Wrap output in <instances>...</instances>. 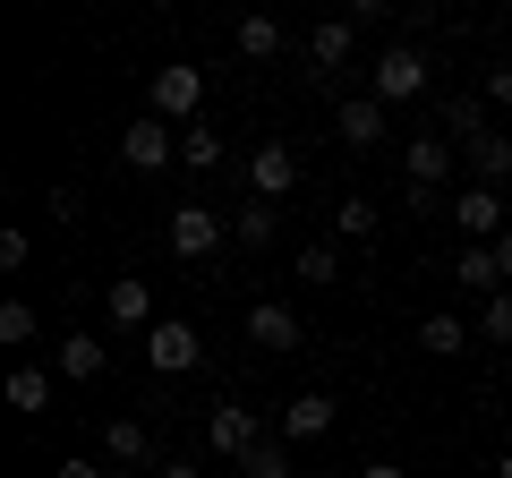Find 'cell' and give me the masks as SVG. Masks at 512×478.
<instances>
[{
    "mask_svg": "<svg viewBox=\"0 0 512 478\" xmlns=\"http://www.w3.org/2000/svg\"><path fill=\"white\" fill-rule=\"evenodd\" d=\"M103 316H111L120 333H154V325H163V316H154V291H146L137 274H120V282L103 291Z\"/></svg>",
    "mask_w": 512,
    "mask_h": 478,
    "instance_id": "11",
    "label": "cell"
},
{
    "mask_svg": "<svg viewBox=\"0 0 512 478\" xmlns=\"http://www.w3.org/2000/svg\"><path fill=\"white\" fill-rule=\"evenodd\" d=\"M274 231H282V214H274V205H239V214H231V239H239V248H274Z\"/></svg>",
    "mask_w": 512,
    "mask_h": 478,
    "instance_id": "21",
    "label": "cell"
},
{
    "mask_svg": "<svg viewBox=\"0 0 512 478\" xmlns=\"http://www.w3.org/2000/svg\"><path fill=\"white\" fill-rule=\"evenodd\" d=\"M453 214H461V231H470V248H495V239H504L512 231V214H504V188H461V205H453Z\"/></svg>",
    "mask_w": 512,
    "mask_h": 478,
    "instance_id": "9",
    "label": "cell"
},
{
    "mask_svg": "<svg viewBox=\"0 0 512 478\" xmlns=\"http://www.w3.org/2000/svg\"><path fill=\"white\" fill-rule=\"evenodd\" d=\"M367 94H376L384 111L419 103V94H427V52H419V43H384V60L367 69Z\"/></svg>",
    "mask_w": 512,
    "mask_h": 478,
    "instance_id": "3",
    "label": "cell"
},
{
    "mask_svg": "<svg viewBox=\"0 0 512 478\" xmlns=\"http://www.w3.org/2000/svg\"><path fill=\"white\" fill-rule=\"evenodd\" d=\"M461 163H470V180H478V188H504V180H512V137H478Z\"/></svg>",
    "mask_w": 512,
    "mask_h": 478,
    "instance_id": "19",
    "label": "cell"
},
{
    "mask_svg": "<svg viewBox=\"0 0 512 478\" xmlns=\"http://www.w3.org/2000/svg\"><path fill=\"white\" fill-rule=\"evenodd\" d=\"M111 478H137V470H111Z\"/></svg>",
    "mask_w": 512,
    "mask_h": 478,
    "instance_id": "37",
    "label": "cell"
},
{
    "mask_svg": "<svg viewBox=\"0 0 512 478\" xmlns=\"http://www.w3.org/2000/svg\"><path fill=\"white\" fill-rule=\"evenodd\" d=\"M350 52H359V18H325V26L308 35V69H316V77H333Z\"/></svg>",
    "mask_w": 512,
    "mask_h": 478,
    "instance_id": "15",
    "label": "cell"
},
{
    "mask_svg": "<svg viewBox=\"0 0 512 478\" xmlns=\"http://www.w3.org/2000/svg\"><path fill=\"white\" fill-rule=\"evenodd\" d=\"M495 265H504V291H512V231L495 239Z\"/></svg>",
    "mask_w": 512,
    "mask_h": 478,
    "instance_id": "35",
    "label": "cell"
},
{
    "mask_svg": "<svg viewBox=\"0 0 512 478\" xmlns=\"http://www.w3.org/2000/svg\"><path fill=\"white\" fill-rule=\"evenodd\" d=\"M478 333H487V342H512V291H495L487 308H478Z\"/></svg>",
    "mask_w": 512,
    "mask_h": 478,
    "instance_id": "29",
    "label": "cell"
},
{
    "mask_svg": "<svg viewBox=\"0 0 512 478\" xmlns=\"http://www.w3.org/2000/svg\"><path fill=\"white\" fill-rule=\"evenodd\" d=\"M384 120H393V111H384L376 94H350V103L333 111V137H342V146H359V154H367V146H384Z\"/></svg>",
    "mask_w": 512,
    "mask_h": 478,
    "instance_id": "13",
    "label": "cell"
},
{
    "mask_svg": "<svg viewBox=\"0 0 512 478\" xmlns=\"http://www.w3.org/2000/svg\"><path fill=\"white\" fill-rule=\"evenodd\" d=\"M103 461H111V470H163L154 427L146 419H103Z\"/></svg>",
    "mask_w": 512,
    "mask_h": 478,
    "instance_id": "10",
    "label": "cell"
},
{
    "mask_svg": "<svg viewBox=\"0 0 512 478\" xmlns=\"http://www.w3.org/2000/svg\"><path fill=\"white\" fill-rule=\"evenodd\" d=\"M154 478H205V470H197L188 453H163V470H154Z\"/></svg>",
    "mask_w": 512,
    "mask_h": 478,
    "instance_id": "32",
    "label": "cell"
},
{
    "mask_svg": "<svg viewBox=\"0 0 512 478\" xmlns=\"http://www.w3.org/2000/svg\"><path fill=\"white\" fill-rule=\"evenodd\" d=\"M478 94H487V103H512V60H504V69H487V86H478Z\"/></svg>",
    "mask_w": 512,
    "mask_h": 478,
    "instance_id": "31",
    "label": "cell"
},
{
    "mask_svg": "<svg viewBox=\"0 0 512 478\" xmlns=\"http://www.w3.org/2000/svg\"><path fill=\"white\" fill-rule=\"evenodd\" d=\"M146 111H154V120H171V129H197V111H205V69H197V60H171V69H154Z\"/></svg>",
    "mask_w": 512,
    "mask_h": 478,
    "instance_id": "1",
    "label": "cell"
},
{
    "mask_svg": "<svg viewBox=\"0 0 512 478\" xmlns=\"http://www.w3.org/2000/svg\"><path fill=\"white\" fill-rule=\"evenodd\" d=\"M103 368H111L103 333H60V376H69V385H94Z\"/></svg>",
    "mask_w": 512,
    "mask_h": 478,
    "instance_id": "16",
    "label": "cell"
},
{
    "mask_svg": "<svg viewBox=\"0 0 512 478\" xmlns=\"http://www.w3.org/2000/svg\"><path fill=\"white\" fill-rule=\"evenodd\" d=\"M239 478H291V444H282V436H265L248 461H239Z\"/></svg>",
    "mask_w": 512,
    "mask_h": 478,
    "instance_id": "23",
    "label": "cell"
},
{
    "mask_svg": "<svg viewBox=\"0 0 512 478\" xmlns=\"http://www.w3.org/2000/svg\"><path fill=\"white\" fill-rule=\"evenodd\" d=\"M231 248V214H214V205H171V257L180 265H205Z\"/></svg>",
    "mask_w": 512,
    "mask_h": 478,
    "instance_id": "2",
    "label": "cell"
},
{
    "mask_svg": "<svg viewBox=\"0 0 512 478\" xmlns=\"http://www.w3.org/2000/svg\"><path fill=\"white\" fill-rule=\"evenodd\" d=\"M333 222H342V239H376V205H367V197H342Z\"/></svg>",
    "mask_w": 512,
    "mask_h": 478,
    "instance_id": "28",
    "label": "cell"
},
{
    "mask_svg": "<svg viewBox=\"0 0 512 478\" xmlns=\"http://www.w3.org/2000/svg\"><path fill=\"white\" fill-rule=\"evenodd\" d=\"M419 350L427 359H461V350H470V325H461V316H419Z\"/></svg>",
    "mask_w": 512,
    "mask_h": 478,
    "instance_id": "18",
    "label": "cell"
},
{
    "mask_svg": "<svg viewBox=\"0 0 512 478\" xmlns=\"http://www.w3.org/2000/svg\"><path fill=\"white\" fill-rule=\"evenodd\" d=\"M248 342L256 350H299L308 333H299V316L282 308V299H248Z\"/></svg>",
    "mask_w": 512,
    "mask_h": 478,
    "instance_id": "14",
    "label": "cell"
},
{
    "mask_svg": "<svg viewBox=\"0 0 512 478\" xmlns=\"http://www.w3.org/2000/svg\"><path fill=\"white\" fill-rule=\"evenodd\" d=\"M120 163L128 171H171V163H180V129L154 120V111H146V120H128V129H120Z\"/></svg>",
    "mask_w": 512,
    "mask_h": 478,
    "instance_id": "4",
    "label": "cell"
},
{
    "mask_svg": "<svg viewBox=\"0 0 512 478\" xmlns=\"http://www.w3.org/2000/svg\"><path fill=\"white\" fill-rule=\"evenodd\" d=\"M239 180H248V197H256V205H282V197L299 188V154L265 137V146H256L248 163H239Z\"/></svg>",
    "mask_w": 512,
    "mask_h": 478,
    "instance_id": "5",
    "label": "cell"
},
{
    "mask_svg": "<svg viewBox=\"0 0 512 478\" xmlns=\"http://www.w3.org/2000/svg\"><path fill=\"white\" fill-rule=\"evenodd\" d=\"M487 111H495L487 94H453V103H444V137H453V146L470 154L478 137H495V129H487Z\"/></svg>",
    "mask_w": 512,
    "mask_h": 478,
    "instance_id": "17",
    "label": "cell"
},
{
    "mask_svg": "<svg viewBox=\"0 0 512 478\" xmlns=\"http://www.w3.org/2000/svg\"><path fill=\"white\" fill-rule=\"evenodd\" d=\"M359 478H410V470H402V461H367Z\"/></svg>",
    "mask_w": 512,
    "mask_h": 478,
    "instance_id": "34",
    "label": "cell"
},
{
    "mask_svg": "<svg viewBox=\"0 0 512 478\" xmlns=\"http://www.w3.org/2000/svg\"><path fill=\"white\" fill-rule=\"evenodd\" d=\"M180 163H188V171H214V163H222V137L205 129V120H197V129H180Z\"/></svg>",
    "mask_w": 512,
    "mask_h": 478,
    "instance_id": "25",
    "label": "cell"
},
{
    "mask_svg": "<svg viewBox=\"0 0 512 478\" xmlns=\"http://www.w3.org/2000/svg\"><path fill=\"white\" fill-rule=\"evenodd\" d=\"M52 478H111V470H103V461H60Z\"/></svg>",
    "mask_w": 512,
    "mask_h": 478,
    "instance_id": "33",
    "label": "cell"
},
{
    "mask_svg": "<svg viewBox=\"0 0 512 478\" xmlns=\"http://www.w3.org/2000/svg\"><path fill=\"white\" fill-rule=\"evenodd\" d=\"M461 291H470L478 308L504 291V265H495V248H461Z\"/></svg>",
    "mask_w": 512,
    "mask_h": 478,
    "instance_id": "20",
    "label": "cell"
},
{
    "mask_svg": "<svg viewBox=\"0 0 512 478\" xmlns=\"http://www.w3.org/2000/svg\"><path fill=\"white\" fill-rule=\"evenodd\" d=\"M291 274H299V282H316V291H333V282H342V257H333L325 239H308V248L291 257Z\"/></svg>",
    "mask_w": 512,
    "mask_h": 478,
    "instance_id": "22",
    "label": "cell"
},
{
    "mask_svg": "<svg viewBox=\"0 0 512 478\" xmlns=\"http://www.w3.org/2000/svg\"><path fill=\"white\" fill-rule=\"evenodd\" d=\"M333 419H342V410H333V393H291V402H282V444L333 436Z\"/></svg>",
    "mask_w": 512,
    "mask_h": 478,
    "instance_id": "12",
    "label": "cell"
},
{
    "mask_svg": "<svg viewBox=\"0 0 512 478\" xmlns=\"http://www.w3.org/2000/svg\"><path fill=\"white\" fill-rule=\"evenodd\" d=\"M26 257H35V239H26V231H0V265H9V274H18Z\"/></svg>",
    "mask_w": 512,
    "mask_h": 478,
    "instance_id": "30",
    "label": "cell"
},
{
    "mask_svg": "<svg viewBox=\"0 0 512 478\" xmlns=\"http://www.w3.org/2000/svg\"><path fill=\"white\" fill-rule=\"evenodd\" d=\"M231 43H239L248 60H274V52H282V26H274V18H239V35H231Z\"/></svg>",
    "mask_w": 512,
    "mask_h": 478,
    "instance_id": "24",
    "label": "cell"
},
{
    "mask_svg": "<svg viewBox=\"0 0 512 478\" xmlns=\"http://www.w3.org/2000/svg\"><path fill=\"white\" fill-rule=\"evenodd\" d=\"M43 402H52V376H43V368H18V376H9V410H43Z\"/></svg>",
    "mask_w": 512,
    "mask_h": 478,
    "instance_id": "27",
    "label": "cell"
},
{
    "mask_svg": "<svg viewBox=\"0 0 512 478\" xmlns=\"http://www.w3.org/2000/svg\"><path fill=\"white\" fill-rule=\"evenodd\" d=\"M35 333H43V316L26 308V299H0V342L18 350V342H35Z\"/></svg>",
    "mask_w": 512,
    "mask_h": 478,
    "instance_id": "26",
    "label": "cell"
},
{
    "mask_svg": "<svg viewBox=\"0 0 512 478\" xmlns=\"http://www.w3.org/2000/svg\"><path fill=\"white\" fill-rule=\"evenodd\" d=\"M205 444H214L222 461H248L256 444H265V427H256L248 402H214V410H205Z\"/></svg>",
    "mask_w": 512,
    "mask_h": 478,
    "instance_id": "8",
    "label": "cell"
},
{
    "mask_svg": "<svg viewBox=\"0 0 512 478\" xmlns=\"http://www.w3.org/2000/svg\"><path fill=\"white\" fill-rule=\"evenodd\" d=\"M495 478H512V453H504V461H495Z\"/></svg>",
    "mask_w": 512,
    "mask_h": 478,
    "instance_id": "36",
    "label": "cell"
},
{
    "mask_svg": "<svg viewBox=\"0 0 512 478\" xmlns=\"http://www.w3.org/2000/svg\"><path fill=\"white\" fill-rule=\"evenodd\" d=\"M453 163H461V146H453V137H410V146H402V171H410V197H436V188L444 180H453Z\"/></svg>",
    "mask_w": 512,
    "mask_h": 478,
    "instance_id": "7",
    "label": "cell"
},
{
    "mask_svg": "<svg viewBox=\"0 0 512 478\" xmlns=\"http://www.w3.org/2000/svg\"><path fill=\"white\" fill-rule=\"evenodd\" d=\"M146 368H154V376H188V368H205V342H197V325H188V316H163V325L146 333Z\"/></svg>",
    "mask_w": 512,
    "mask_h": 478,
    "instance_id": "6",
    "label": "cell"
}]
</instances>
